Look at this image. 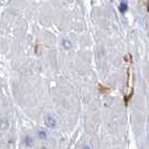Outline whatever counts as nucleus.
<instances>
[{"label":"nucleus","mask_w":149,"mask_h":149,"mask_svg":"<svg viewBox=\"0 0 149 149\" xmlns=\"http://www.w3.org/2000/svg\"><path fill=\"white\" fill-rule=\"evenodd\" d=\"M25 143H26L27 146H31V145H33V143H31L30 137H26V138H25Z\"/></svg>","instance_id":"5"},{"label":"nucleus","mask_w":149,"mask_h":149,"mask_svg":"<svg viewBox=\"0 0 149 149\" xmlns=\"http://www.w3.org/2000/svg\"><path fill=\"white\" fill-rule=\"evenodd\" d=\"M83 149H91V148H90L89 146H84V147H83Z\"/></svg>","instance_id":"6"},{"label":"nucleus","mask_w":149,"mask_h":149,"mask_svg":"<svg viewBox=\"0 0 149 149\" xmlns=\"http://www.w3.org/2000/svg\"><path fill=\"white\" fill-rule=\"evenodd\" d=\"M45 125L48 128H54L56 126V120L53 116H46L45 118Z\"/></svg>","instance_id":"1"},{"label":"nucleus","mask_w":149,"mask_h":149,"mask_svg":"<svg viewBox=\"0 0 149 149\" xmlns=\"http://www.w3.org/2000/svg\"><path fill=\"white\" fill-rule=\"evenodd\" d=\"M127 9H128V3H127V1L125 0V1H122V2L120 3L119 10L121 11V13H126V11H127Z\"/></svg>","instance_id":"2"},{"label":"nucleus","mask_w":149,"mask_h":149,"mask_svg":"<svg viewBox=\"0 0 149 149\" xmlns=\"http://www.w3.org/2000/svg\"><path fill=\"white\" fill-rule=\"evenodd\" d=\"M38 137H39L40 139L45 140V139L47 138V134H46V131H44V130H39V131H38Z\"/></svg>","instance_id":"3"},{"label":"nucleus","mask_w":149,"mask_h":149,"mask_svg":"<svg viewBox=\"0 0 149 149\" xmlns=\"http://www.w3.org/2000/svg\"><path fill=\"white\" fill-rule=\"evenodd\" d=\"M63 46H64L65 48H70V47H71V43H70L68 40H66V39H64V40H63Z\"/></svg>","instance_id":"4"}]
</instances>
